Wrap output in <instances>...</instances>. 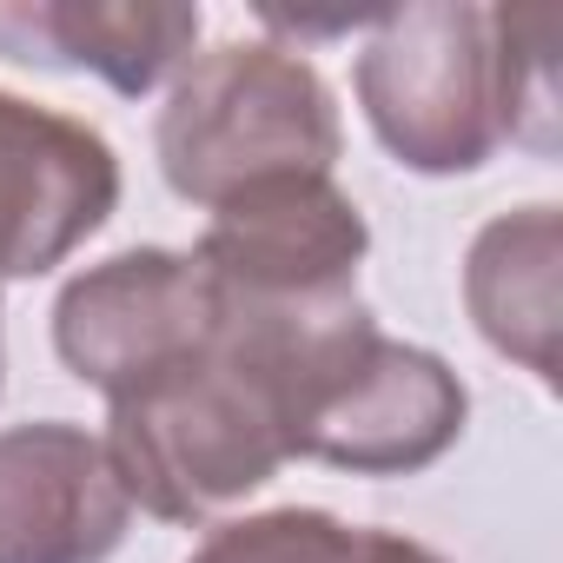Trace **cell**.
Masks as SVG:
<instances>
[{
    "instance_id": "cell-10",
    "label": "cell",
    "mask_w": 563,
    "mask_h": 563,
    "mask_svg": "<svg viewBox=\"0 0 563 563\" xmlns=\"http://www.w3.org/2000/svg\"><path fill=\"white\" fill-rule=\"evenodd\" d=\"M464 306L504 358H517L543 385L556 378V325H563V219H556V206L504 212L471 239Z\"/></svg>"
},
{
    "instance_id": "cell-6",
    "label": "cell",
    "mask_w": 563,
    "mask_h": 563,
    "mask_svg": "<svg viewBox=\"0 0 563 563\" xmlns=\"http://www.w3.org/2000/svg\"><path fill=\"white\" fill-rule=\"evenodd\" d=\"M464 418L471 391L438 352L372 332L299 418L292 457L352 477H411L464 438Z\"/></svg>"
},
{
    "instance_id": "cell-11",
    "label": "cell",
    "mask_w": 563,
    "mask_h": 563,
    "mask_svg": "<svg viewBox=\"0 0 563 563\" xmlns=\"http://www.w3.org/2000/svg\"><path fill=\"white\" fill-rule=\"evenodd\" d=\"M192 563H358V530L332 510H258L206 530Z\"/></svg>"
},
{
    "instance_id": "cell-1",
    "label": "cell",
    "mask_w": 563,
    "mask_h": 563,
    "mask_svg": "<svg viewBox=\"0 0 563 563\" xmlns=\"http://www.w3.org/2000/svg\"><path fill=\"white\" fill-rule=\"evenodd\" d=\"M556 14L471 8V0H418L378 14L358 54V107L378 146L424 173H477L504 140L556 146V87H550Z\"/></svg>"
},
{
    "instance_id": "cell-3",
    "label": "cell",
    "mask_w": 563,
    "mask_h": 563,
    "mask_svg": "<svg viewBox=\"0 0 563 563\" xmlns=\"http://www.w3.org/2000/svg\"><path fill=\"white\" fill-rule=\"evenodd\" d=\"M107 457L146 517L206 523L272 484L278 464L292 457V438L265 378L212 332L199 358L113 398Z\"/></svg>"
},
{
    "instance_id": "cell-7",
    "label": "cell",
    "mask_w": 563,
    "mask_h": 563,
    "mask_svg": "<svg viewBox=\"0 0 563 563\" xmlns=\"http://www.w3.org/2000/svg\"><path fill=\"white\" fill-rule=\"evenodd\" d=\"M113 206H120L113 146L87 120L0 87V286L67 265L113 219Z\"/></svg>"
},
{
    "instance_id": "cell-9",
    "label": "cell",
    "mask_w": 563,
    "mask_h": 563,
    "mask_svg": "<svg viewBox=\"0 0 563 563\" xmlns=\"http://www.w3.org/2000/svg\"><path fill=\"white\" fill-rule=\"evenodd\" d=\"M199 8L179 0H0V54L21 67L100 74L113 93L140 100L192 60Z\"/></svg>"
},
{
    "instance_id": "cell-12",
    "label": "cell",
    "mask_w": 563,
    "mask_h": 563,
    "mask_svg": "<svg viewBox=\"0 0 563 563\" xmlns=\"http://www.w3.org/2000/svg\"><path fill=\"white\" fill-rule=\"evenodd\" d=\"M358 563H444L431 543H411L398 530H358Z\"/></svg>"
},
{
    "instance_id": "cell-8",
    "label": "cell",
    "mask_w": 563,
    "mask_h": 563,
    "mask_svg": "<svg viewBox=\"0 0 563 563\" xmlns=\"http://www.w3.org/2000/svg\"><path fill=\"white\" fill-rule=\"evenodd\" d=\"M133 523V497L107 438L67 418L0 431V563H107Z\"/></svg>"
},
{
    "instance_id": "cell-4",
    "label": "cell",
    "mask_w": 563,
    "mask_h": 563,
    "mask_svg": "<svg viewBox=\"0 0 563 563\" xmlns=\"http://www.w3.org/2000/svg\"><path fill=\"white\" fill-rule=\"evenodd\" d=\"M219 332V292L192 252L133 245L74 272L54 299V352L107 405L199 358Z\"/></svg>"
},
{
    "instance_id": "cell-2",
    "label": "cell",
    "mask_w": 563,
    "mask_h": 563,
    "mask_svg": "<svg viewBox=\"0 0 563 563\" xmlns=\"http://www.w3.org/2000/svg\"><path fill=\"white\" fill-rule=\"evenodd\" d=\"M339 100L299 47L225 41L192 54L159 107L153 153L179 199L225 206L245 186L332 173L339 166Z\"/></svg>"
},
{
    "instance_id": "cell-5",
    "label": "cell",
    "mask_w": 563,
    "mask_h": 563,
    "mask_svg": "<svg viewBox=\"0 0 563 563\" xmlns=\"http://www.w3.org/2000/svg\"><path fill=\"white\" fill-rule=\"evenodd\" d=\"M372 252V225L358 199L332 173L265 179L212 206L192 258L225 299L245 306H306L358 292V265Z\"/></svg>"
}]
</instances>
